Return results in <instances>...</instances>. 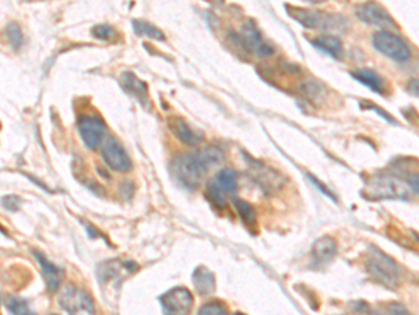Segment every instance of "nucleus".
<instances>
[{"label":"nucleus","mask_w":419,"mask_h":315,"mask_svg":"<svg viewBox=\"0 0 419 315\" xmlns=\"http://www.w3.org/2000/svg\"><path fill=\"white\" fill-rule=\"evenodd\" d=\"M224 159L221 149L207 146L196 152L181 154L172 163V175L185 188H196L208 170Z\"/></svg>","instance_id":"nucleus-1"},{"label":"nucleus","mask_w":419,"mask_h":315,"mask_svg":"<svg viewBox=\"0 0 419 315\" xmlns=\"http://www.w3.org/2000/svg\"><path fill=\"white\" fill-rule=\"evenodd\" d=\"M289 16L300 23L303 27L312 29V30H321L328 33H338L342 34L349 29V20L337 13H328V12H319V10H309L302 8H292L287 6Z\"/></svg>","instance_id":"nucleus-2"},{"label":"nucleus","mask_w":419,"mask_h":315,"mask_svg":"<svg viewBox=\"0 0 419 315\" xmlns=\"http://www.w3.org/2000/svg\"><path fill=\"white\" fill-rule=\"evenodd\" d=\"M363 193L369 199L383 200V199H394V200H409L413 189L404 180L390 175V174H379L374 175L370 181H367Z\"/></svg>","instance_id":"nucleus-3"},{"label":"nucleus","mask_w":419,"mask_h":315,"mask_svg":"<svg viewBox=\"0 0 419 315\" xmlns=\"http://www.w3.org/2000/svg\"><path fill=\"white\" fill-rule=\"evenodd\" d=\"M365 266L377 283L388 288H397L399 286L401 283L399 266L394 259H391L379 248L373 247L367 251L365 258Z\"/></svg>","instance_id":"nucleus-4"},{"label":"nucleus","mask_w":419,"mask_h":315,"mask_svg":"<svg viewBox=\"0 0 419 315\" xmlns=\"http://www.w3.org/2000/svg\"><path fill=\"white\" fill-rule=\"evenodd\" d=\"M238 191V175L234 170H221L207 185L206 198L218 209L227 206V198L234 196Z\"/></svg>","instance_id":"nucleus-5"},{"label":"nucleus","mask_w":419,"mask_h":315,"mask_svg":"<svg viewBox=\"0 0 419 315\" xmlns=\"http://www.w3.org/2000/svg\"><path fill=\"white\" fill-rule=\"evenodd\" d=\"M59 305L69 312V315H96V307L91 295L73 286H66L59 294Z\"/></svg>","instance_id":"nucleus-6"},{"label":"nucleus","mask_w":419,"mask_h":315,"mask_svg":"<svg viewBox=\"0 0 419 315\" xmlns=\"http://www.w3.org/2000/svg\"><path fill=\"white\" fill-rule=\"evenodd\" d=\"M372 45L381 55L395 61V62H406L411 58V51L408 45L395 34L381 30L373 34Z\"/></svg>","instance_id":"nucleus-7"},{"label":"nucleus","mask_w":419,"mask_h":315,"mask_svg":"<svg viewBox=\"0 0 419 315\" xmlns=\"http://www.w3.org/2000/svg\"><path fill=\"white\" fill-rule=\"evenodd\" d=\"M165 315H189L193 308V295L186 287H174L160 297Z\"/></svg>","instance_id":"nucleus-8"},{"label":"nucleus","mask_w":419,"mask_h":315,"mask_svg":"<svg viewBox=\"0 0 419 315\" xmlns=\"http://www.w3.org/2000/svg\"><path fill=\"white\" fill-rule=\"evenodd\" d=\"M101 156L104 163L114 171L128 173L132 168V161L125 147L114 138L107 136L101 145Z\"/></svg>","instance_id":"nucleus-9"},{"label":"nucleus","mask_w":419,"mask_h":315,"mask_svg":"<svg viewBox=\"0 0 419 315\" xmlns=\"http://www.w3.org/2000/svg\"><path fill=\"white\" fill-rule=\"evenodd\" d=\"M79 133L83 143L89 150H96L104 142L105 136V124L98 117L82 115L77 121Z\"/></svg>","instance_id":"nucleus-10"},{"label":"nucleus","mask_w":419,"mask_h":315,"mask_svg":"<svg viewBox=\"0 0 419 315\" xmlns=\"http://www.w3.org/2000/svg\"><path fill=\"white\" fill-rule=\"evenodd\" d=\"M236 38L243 45V48L249 50L250 52L261 58H267L274 52L273 48L264 41L261 33L259 31V29L253 22H246L242 26L239 34H236Z\"/></svg>","instance_id":"nucleus-11"},{"label":"nucleus","mask_w":419,"mask_h":315,"mask_svg":"<svg viewBox=\"0 0 419 315\" xmlns=\"http://www.w3.org/2000/svg\"><path fill=\"white\" fill-rule=\"evenodd\" d=\"M356 16L360 22L366 23L367 26L381 27L384 30L394 29L397 24L390 13L377 3H365L356 9Z\"/></svg>","instance_id":"nucleus-12"},{"label":"nucleus","mask_w":419,"mask_h":315,"mask_svg":"<svg viewBox=\"0 0 419 315\" xmlns=\"http://www.w3.org/2000/svg\"><path fill=\"white\" fill-rule=\"evenodd\" d=\"M40 268H41V272H43V276L45 279V283L48 286V288L51 291H56L59 287H61V283H62V279H63V270L58 266H55L52 262H49L45 255L40 251H33Z\"/></svg>","instance_id":"nucleus-13"},{"label":"nucleus","mask_w":419,"mask_h":315,"mask_svg":"<svg viewBox=\"0 0 419 315\" xmlns=\"http://www.w3.org/2000/svg\"><path fill=\"white\" fill-rule=\"evenodd\" d=\"M169 129L171 132L185 145L188 146H197L203 140V136L197 133L186 121L182 118H171L169 119Z\"/></svg>","instance_id":"nucleus-14"},{"label":"nucleus","mask_w":419,"mask_h":315,"mask_svg":"<svg viewBox=\"0 0 419 315\" xmlns=\"http://www.w3.org/2000/svg\"><path fill=\"white\" fill-rule=\"evenodd\" d=\"M337 248H338L337 241L330 235H324V237L316 240L314 244L312 245L313 259L319 263H326L335 256Z\"/></svg>","instance_id":"nucleus-15"},{"label":"nucleus","mask_w":419,"mask_h":315,"mask_svg":"<svg viewBox=\"0 0 419 315\" xmlns=\"http://www.w3.org/2000/svg\"><path fill=\"white\" fill-rule=\"evenodd\" d=\"M121 82H122L123 89L129 94L136 97L142 104L148 103V89H147L146 83L142 82L136 75H133L132 72H125L121 78Z\"/></svg>","instance_id":"nucleus-16"},{"label":"nucleus","mask_w":419,"mask_h":315,"mask_svg":"<svg viewBox=\"0 0 419 315\" xmlns=\"http://www.w3.org/2000/svg\"><path fill=\"white\" fill-rule=\"evenodd\" d=\"M312 45L317 50H320L321 52L330 55L334 59H341L344 48H342V43L338 37L331 36V34H326V36H319L316 38H313Z\"/></svg>","instance_id":"nucleus-17"},{"label":"nucleus","mask_w":419,"mask_h":315,"mask_svg":"<svg viewBox=\"0 0 419 315\" xmlns=\"http://www.w3.org/2000/svg\"><path fill=\"white\" fill-rule=\"evenodd\" d=\"M193 284L200 295H208L215 290V277L210 269L200 266L193 273Z\"/></svg>","instance_id":"nucleus-18"},{"label":"nucleus","mask_w":419,"mask_h":315,"mask_svg":"<svg viewBox=\"0 0 419 315\" xmlns=\"http://www.w3.org/2000/svg\"><path fill=\"white\" fill-rule=\"evenodd\" d=\"M351 76L353 79H356L359 83L365 85L366 87H369L370 90L376 91V93H383L384 91V80L381 79V76H379L376 72L362 68V69H356L351 73Z\"/></svg>","instance_id":"nucleus-19"},{"label":"nucleus","mask_w":419,"mask_h":315,"mask_svg":"<svg viewBox=\"0 0 419 315\" xmlns=\"http://www.w3.org/2000/svg\"><path fill=\"white\" fill-rule=\"evenodd\" d=\"M133 30L140 37H147L155 41H164V33L158 30L155 26L144 22V20H133Z\"/></svg>","instance_id":"nucleus-20"},{"label":"nucleus","mask_w":419,"mask_h":315,"mask_svg":"<svg viewBox=\"0 0 419 315\" xmlns=\"http://www.w3.org/2000/svg\"><path fill=\"white\" fill-rule=\"evenodd\" d=\"M234 205L239 213V217L247 227H252L256 224V213H254V209L252 207V205H249L247 202H245L242 199H235Z\"/></svg>","instance_id":"nucleus-21"},{"label":"nucleus","mask_w":419,"mask_h":315,"mask_svg":"<svg viewBox=\"0 0 419 315\" xmlns=\"http://www.w3.org/2000/svg\"><path fill=\"white\" fill-rule=\"evenodd\" d=\"M8 308L13 315H36L30 302L20 297H10L8 300Z\"/></svg>","instance_id":"nucleus-22"},{"label":"nucleus","mask_w":419,"mask_h":315,"mask_svg":"<svg viewBox=\"0 0 419 315\" xmlns=\"http://www.w3.org/2000/svg\"><path fill=\"white\" fill-rule=\"evenodd\" d=\"M5 34H6V38H8L9 44H10L15 50H20V48L23 47L24 37H23V33H22L20 27H19L16 23H10V24L6 27Z\"/></svg>","instance_id":"nucleus-23"},{"label":"nucleus","mask_w":419,"mask_h":315,"mask_svg":"<svg viewBox=\"0 0 419 315\" xmlns=\"http://www.w3.org/2000/svg\"><path fill=\"white\" fill-rule=\"evenodd\" d=\"M91 33L96 38L102 40V41H112L116 38V33H115L114 27L109 24H98V26L93 27Z\"/></svg>","instance_id":"nucleus-24"},{"label":"nucleus","mask_w":419,"mask_h":315,"mask_svg":"<svg viewBox=\"0 0 419 315\" xmlns=\"http://www.w3.org/2000/svg\"><path fill=\"white\" fill-rule=\"evenodd\" d=\"M199 315H229L228 309L218 301L207 302L199 309Z\"/></svg>","instance_id":"nucleus-25"},{"label":"nucleus","mask_w":419,"mask_h":315,"mask_svg":"<svg viewBox=\"0 0 419 315\" xmlns=\"http://www.w3.org/2000/svg\"><path fill=\"white\" fill-rule=\"evenodd\" d=\"M300 91L310 100H321L323 91L320 90V85L316 82H306L300 86Z\"/></svg>","instance_id":"nucleus-26"},{"label":"nucleus","mask_w":419,"mask_h":315,"mask_svg":"<svg viewBox=\"0 0 419 315\" xmlns=\"http://www.w3.org/2000/svg\"><path fill=\"white\" fill-rule=\"evenodd\" d=\"M307 177H309L310 182H312V184H313V185H314V186H316V188H317L320 192H323L326 196L331 198L333 200H337V198L334 196V193L331 192V189H328V188H327V186H326V185H324V184H323L320 180H317L316 177H313V175H310V174H309Z\"/></svg>","instance_id":"nucleus-27"},{"label":"nucleus","mask_w":419,"mask_h":315,"mask_svg":"<svg viewBox=\"0 0 419 315\" xmlns=\"http://www.w3.org/2000/svg\"><path fill=\"white\" fill-rule=\"evenodd\" d=\"M388 314L390 315H412L409 309H406L402 304L399 302H391L388 305Z\"/></svg>","instance_id":"nucleus-28"},{"label":"nucleus","mask_w":419,"mask_h":315,"mask_svg":"<svg viewBox=\"0 0 419 315\" xmlns=\"http://www.w3.org/2000/svg\"><path fill=\"white\" fill-rule=\"evenodd\" d=\"M3 206L8 209V210H17L19 206H20V199L17 196H6L3 198Z\"/></svg>","instance_id":"nucleus-29"},{"label":"nucleus","mask_w":419,"mask_h":315,"mask_svg":"<svg viewBox=\"0 0 419 315\" xmlns=\"http://www.w3.org/2000/svg\"><path fill=\"white\" fill-rule=\"evenodd\" d=\"M409 185L412 186L413 192L419 193V175H415V177H412V178H411V182H409Z\"/></svg>","instance_id":"nucleus-30"},{"label":"nucleus","mask_w":419,"mask_h":315,"mask_svg":"<svg viewBox=\"0 0 419 315\" xmlns=\"http://www.w3.org/2000/svg\"><path fill=\"white\" fill-rule=\"evenodd\" d=\"M235 315H243V314H239V312H238V314H235Z\"/></svg>","instance_id":"nucleus-31"},{"label":"nucleus","mask_w":419,"mask_h":315,"mask_svg":"<svg viewBox=\"0 0 419 315\" xmlns=\"http://www.w3.org/2000/svg\"><path fill=\"white\" fill-rule=\"evenodd\" d=\"M51 315H58V314H51Z\"/></svg>","instance_id":"nucleus-32"}]
</instances>
